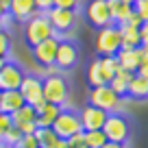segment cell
<instances>
[{"label":"cell","mask_w":148,"mask_h":148,"mask_svg":"<svg viewBox=\"0 0 148 148\" xmlns=\"http://www.w3.org/2000/svg\"><path fill=\"white\" fill-rule=\"evenodd\" d=\"M120 70L116 57H96L87 63L85 70V79H87L89 87H100V85H109V81L116 76Z\"/></svg>","instance_id":"6da1fadb"},{"label":"cell","mask_w":148,"mask_h":148,"mask_svg":"<svg viewBox=\"0 0 148 148\" xmlns=\"http://www.w3.org/2000/svg\"><path fill=\"white\" fill-rule=\"evenodd\" d=\"M87 100H89V105L102 109L105 113H122L126 98L118 96L109 85H100V87H92V89H89Z\"/></svg>","instance_id":"7a4b0ae2"},{"label":"cell","mask_w":148,"mask_h":148,"mask_svg":"<svg viewBox=\"0 0 148 148\" xmlns=\"http://www.w3.org/2000/svg\"><path fill=\"white\" fill-rule=\"evenodd\" d=\"M120 48H122V37H120V28L116 24H109V26L96 31L94 50L98 52V57H116Z\"/></svg>","instance_id":"3957f363"},{"label":"cell","mask_w":148,"mask_h":148,"mask_svg":"<svg viewBox=\"0 0 148 148\" xmlns=\"http://www.w3.org/2000/svg\"><path fill=\"white\" fill-rule=\"evenodd\" d=\"M44 87V100L48 105H59L61 109H65L70 96V85L65 81L63 74H55V76H44L42 79Z\"/></svg>","instance_id":"277c9868"},{"label":"cell","mask_w":148,"mask_h":148,"mask_svg":"<svg viewBox=\"0 0 148 148\" xmlns=\"http://www.w3.org/2000/svg\"><path fill=\"white\" fill-rule=\"evenodd\" d=\"M52 35H55V31H52L46 13H42V11H37L28 22H24V42L31 48L37 46V44H42L44 39H48Z\"/></svg>","instance_id":"5b68a950"},{"label":"cell","mask_w":148,"mask_h":148,"mask_svg":"<svg viewBox=\"0 0 148 148\" xmlns=\"http://www.w3.org/2000/svg\"><path fill=\"white\" fill-rule=\"evenodd\" d=\"M102 133H105L107 142L126 144L131 137V124L126 116H122V113H109L105 124H102Z\"/></svg>","instance_id":"8992f818"},{"label":"cell","mask_w":148,"mask_h":148,"mask_svg":"<svg viewBox=\"0 0 148 148\" xmlns=\"http://www.w3.org/2000/svg\"><path fill=\"white\" fill-rule=\"evenodd\" d=\"M20 94H22L24 102L31 105L35 111H39L46 100H44V87H42V79L35 74H24V81L20 85Z\"/></svg>","instance_id":"52a82bcc"},{"label":"cell","mask_w":148,"mask_h":148,"mask_svg":"<svg viewBox=\"0 0 148 148\" xmlns=\"http://www.w3.org/2000/svg\"><path fill=\"white\" fill-rule=\"evenodd\" d=\"M46 18H48V22H50L55 35H61V37H63V35H68V33L74 28L76 20H79V11L57 9V7H52L50 11H46Z\"/></svg>","instance_id":"ba28073f"},{"label":"cell","mask_w":148,"mask_h":148,"mask_svg":"<svg viewBox=\"0 0 148 148\" xmlns=\"http://www.w3.org/2000/svg\"><path fill=\"white\" fill-rule=\"evenodd\" d=\"M52 131H55L61 139H70L72 135L83 133V126H81L79 113H74L72 109H61L59 118H57L55 124H52Z\"/></svg>","instance_id":"9c48e42d"},{"label":"cell","mask_w":148,"mask_h":148,"mask_svg":"<svg viewBox=\"0 0 148 148\" xmlns=\"http://www.w3.org/2000/svg\"><path fill=\"white\" fill-rule=\"evenodd\" d=\"M63 37L61 35H52L48 39H44L42 44H37L33 46V59L37 63L42 65V68H48V65H55V59H57V50H59V44Z\"/></svg>","instance_id":"30bf717a"},{"label":"cell","mask_w":148,"mask_h":148,"mask_svg":"<svg viewBox=\"0 0 148 148\" xmlns=\"http://www.w3.org/2000/svg\"><path fill=\"white\" fill-rule=\"evenodd\" d=\"M85 18H87V22L96 31L113 24L111 22V13H109L107 0H87V5H85Z\"/></svg>","instance_id":"8fae6325"},{"label":"cell","mask_w":148,"mask_h":148,"mask_svg":"<svg viewBox=\"0 0 148 148\" xmlns=\"http://www.w3.org/2000/svg\"><path fill=\"white\" fill-rule=\"evenodd\" d=\"M24 81V70L15 61H7L0 70V92H9V89H20Z\"/></svg>","instance_id":"7c38bea8"},{"label":"cell","mask_w":148,"mask_h":148,"mask_svg":"<svg viewBox=\"0 0 148 148\" xmlns=\"http://www.w3.org/2000/svg\"><path fill=\"white\" fill-rule=\"evenodd\" d=\"M35 120H37V111L33 109L31 105H24V107H20L15 113H11V124L22 135H28V133H35L37 131Z\"/></svg>","instance_id":"4fadbf2b"},{"label":"cell","mask_w":148,"mask_h":148,"mask_svg":"<svg viewBox=\"0 0 148 148\" xmlns=\"http://www.w3.org/2000/svg\"><path fill=\"white\" fill-rule=\"evenodd\" d=\"M107 116H109V113H105L102 109L89 105V102L79 111V120H81L83 131H102V124H105Z\"/></svg>","instance_id":"5bb4252c"},{"label":"cell","mask_w":148,"mask_h":148,"mask_svg":"<svg viewBox=\"0 0 148 148\" xmlns=\"http://www.w3.org/2000/svg\"><path fill=\"white\" fill-rule=\"evenodd\" d=\"M76 63H79V48H76V44L70 42V39H61L55 65H59L61 72H65V70H72Z\"/></svg>","instance_id":"9a60e30c"},{"label":"cell","mask_w":148,"mask_h":148,"mask_svg":"<svg viewBox=\"0 0 148 148\" xmlns=\"http://www.w3.org/2000/svg\"><path fill=\"white\" fill-rule=\"evenodd\" d=\"M35 13H37L35 0H11V7H9L11 20L24 24V22H28V20H31Z\"/></svg>","instance_id":"2e32d148"},{"label":"cell","mask_w":148,"mask_h":148,"mask_svg":"<svg viewBox=\"0 0 148 148\" xmlns=\"http://www.w3.org/2000/svg\"><path fill=\"white\" fill-rule=\"evenodd\" d=\"M24 105H26V102H24L20 89H9V92H2V96H0V113L11 116V113H15V111H18L20 107H24Z\"/></svg>","instance_id":"e0dca14e"},{"label":"cell","mask_w":148,"mask_h":148,"mask_svg":"<svg viewBox=\"0 0 148 148\" xmlns=\"http://www.w3.org/2000/svg\"><path fill=\"white\" fill-rule=\"evenodd\" d=\"M107 5H109L111 22L116 24V26H122L129 20V15L133 13V5H129L124 0H107Z\"/></svg>","instance_id":"ac0fdd59"},{"label":"cell","mask_w":148,"mask_h":148,"mask_svg":"<svg viewBox=\"0 0 148 148\" xmlns=\"http://www.w3.org/2000/svg\"><path fill=\"white\" fill-rule=\"evenodd\" d=\"M118 65L129 72H137L139 68V48H120L116 55Z\"/></svg>","instance_id":"d6986e66"},{"label":"cell","mask_w":148,"mask_h":148,"mask_svg":"<svg viewBox=\"0 0 148 148\" xmlns=\"http://www.w3.org/2000/svg\"><path fill=\"white\" fill-rule=\"evenodd\" d=\"M35 137L39 142V148H68V142L61 139L52 129H37Z\"/></svg>","instance_id":"ffe728a7"},{"label":"cell","mask_w":148,"mask_h":148,"mask_svg":"<svg viewBox=\"0 0 148 148\" xmlns=\"http://www.w3.org/2000/svg\"><path fill=\"white\" fill-rule=\"evenodd\" d=\"M61 113V107L59 105H44L42 109L37 111V129H52V124H55V120L59 118Z\"/></svg>","instance_id":"44dd1931"},{"label":"cell","mask_w":148,"mask_h":148,"mask_svg":"<svg viewBox=\"0 0 148 148\" xmlns=\"http://www.w3.org/2000/svg\"><path fill=\"white\" fill-rule=\"evenodd\" d=\"M126 98H131V100H146L148 98V79L146 76L133 74V79H131V83H129Z\"/></svg>","instance_id":"7402d4cb"},{"label":"cell","mask_w":148,"mask_h":148,"mask_svg":"<svg viewBox=\"0 0 148 148\" xmlns=\"http://www.w3.org/2000/svg\"><path fill=\"white\" fill-rule=\"evenodd\" d=\"M133 74H135V72H129V70H122V68H120V70L116 72V76L109 81V87L113 89L118 96L126 98V92H129V83H131V79H133Z\"/></svg>","instance_id":"603a6c76"},{"label":"cell","mask_w":148,"mask_h":148,"mask_svg":"<svg viewBox=\"0 0 148 148\" xmlns=\"http://www.w3.org/2000/svg\"><path fill=\"white\" fill-rule=\"evenodd\" d=\"M120 28V37H122V48H139L142 46V37H139V28L122 24Z\"/></svg>","instance_id":"cb8c5ba5"},{"label":"cell","mask_w":148,"mask_h":148,"mask_svg":"<svg viewBox=\"0 0 148 148\" xmlns=\"http://www.w3.org/2000/svg\"><path fill=\"white\" fill-rule=\"evenodd\" d=\"M85 135V144H87V148H100L102 144L107 142L105 133L102 131H83Z\"/></svg>","instance_id":"d4e9b609"},{"label":"cell","mask_w":148,"mask_h":148,"mask_svg":"<svg viewBox=\"0 0 148 148\" xmlns=\"http://www.w3.org/2000/svg\"><path fill=\"white\" fill-rule=\"evenodd\" d=\"M20 139H22V133H20L15 126H11V129L5 133V137H2V144H7L9 148H15L20 144Z\"/></svg>","instance_id":"484cf974"},{"label":"cell","mask_w":148,"mask_h":148,"mask_svg":"<svg viewBox=\"0 0 148 148\" xmlns=\"http://www.w3.org/2000/svg\"><path fill=\"white\" fill-rule=\"evenodd\" d=\"M135 74H142V76L148 79V48L144 46H139V68Z\"/></svg>","instance_id":"4316f807"},{"label":"cell","mask_w":148,"mask_h":148,"mask_svg":"<svg viewBox=\"0 0 148 148\" xmlns=\"http://www.w3.org/2000/svg\"><path fill=\"white\" fill-rule=\"evenodd\" d=\"M11 52V35L9 31H0V57H9Z\"/></svg>","instance_id":"83f0119b"},{"label":"cell","mask_w":148,"mask_h":148,"mask_svg":"<svg viewBox=\"0 0 148 148\" xmlns=\"http://www.w3.org/2000/svg\"><path fill=\"white\" fill-rule=\"evenodd\" d=\"M83 5V0H55L57 9H70V11H79V7Z\"/></svg>","instance_id":"f1b7e54d"},{"label":"cell","mask_w":148,"mask_h":148,"mask_svg":"<svg viewBox=\"0 0 148 148\" xmlns=\"http://www.w3.org/2000/svg\"><path fill=\"white\" fill-rule=\"evenodd\" d=\"M133 11L142 18V22H148V0H137L133 5Z\"/></svg>","instance_id":"f546056e"},{"label":"cell","mask_w":148,"mask_h":148,"mask_svg":"<svg viewBox=\"0 0 148 148\" xmlns=\"http://www.w3.org/2000/svg\"><path fill=\"white\" fill-rule=\"evenodd\" d=\"M18 148H39V142H37L35 133H28V135H22V139H20Z\"/></svg>","instance_id":"4dcf8cb0"},{"label":"cell","mask_w":148,"mask_h":148,"mask_svg":"<svg viewBox=\"0 0 148 148\" xmlns=\"http://www.w3.org/2000/svg\"><path fill=\"white\" fill-rule=\"evenodd\" d=\"M65 142H68V148H87V144H85V135H83V133L72 135V137L65 139Z\"/></svg>","instance_id":"1f68e13d"},{"label":"cell","mask_w":148,"mask_h":148,"mask_svg":"<svg viewBox=\"0 0 148 148\" xmlns=\"http://www.w3.org/2000/svg\"><path fill=\"white\" fill-rule=\"evenodd\" d=\"M11 126H13V124H11V116H7V113H0V133L5 135L7 131L11 129Z\"/></svg>","instance_id":"d6a6232c"},{"label":"cell","mask_w":148,"mask_h":148,"mask_svg":"<svg viewBox=\"0 0 148 148\" xmlns=\"http://www.w3.org/2000/svg\"><path fill=\"white\" fill-rule=\"evenodd\" d=\"M35 5H37V11L46 13V11H50L55 7V0H35Z\"/></svg>","instance_id":"836d02e7"},{"label":"cell","mask_w":148,"mask_h":148,"mask_svg":"<svg viewBox=\"0 0 148 148\" xmlns=\"http://www.w3.org/2000/svg\"><path fill=\"white\" fill-rule=\"evenodd\" d=\"M124 24H129V26H135V28H139V26H142L144 22H142V18H139V15H137V13L133 11V13L129 15V20H126Z\"/></svg>","instance_id":"e575fe53"},{"label":"cell","mask_w":148,"mask_h":148,"mask_svg":"<svg viewBox=\"0 0 148 148\" xmlns=\"http://www.w3.org/2000/svg\"><path fill=\"white\" fill-rule=\"evenodd\" d=\"M139 37H142V46L148 48V22H144L139 26Z\"/></svg>","instance_id":"d590c367"},{"label":"cell","mask_w":148,"mask_h":148,"mask_svg":"<svg viewBox=\"0 0 148 148\" xmlns=\"http://www.w3.org/2000/svg\"><path fill=\"white\" fill-rule=\"evenodd\" d=\"M44 76H55V74H61V70H59V65H48V68H44Z\"/></svg>","instance_id":"8d00e7d4"},{"label":"cell","mask_w":148,"mask_h":148,"mask_svg":"<svg viewBox=\"0 0 148 148\" xmlns=\"http://www.w3.org/2000/svg\"><path fill=\"white\" fill-rule=\"evenodd\" d=\"M100 148H129L126 144H118V142H105Z\"/></svg>","instance_id":"74e56055"},{"label":"cell","mask_w":148,"mask_h":148,"mask_svg":"<svg viewBox=\"0 0 148 148\" xmlns=\"http://www.w3.org/2000/svg\"><path fill=\"white\" fill-rule=\"evenodd\" d=\"M0 7L5 11H9V7H11V0H0Z\"/></svg>","instance_id":"f35d334b"},{"label":"cell","mask_w":148,"mask_h":148,"mask_svg":"<svg viewBox=\"0 0 148 148\" xmlns=\"http://www.w3.org/2000/svg\"><path fill=\"white\" fill-rule=\"evenodd\" d=\"M7 61H9V57H0V70H2V65H5Z\"/></svg>","instance_id":"ab89813d"},{"label":"cell","mask_w":148,"mask_h":148,"mask_svg":"<svg viewBox=\"0 0 148 148\" xmlns=\"http://www.w3.org/2000/svg\"><path fill=\"white\" fill-rule=\"evenodd\" d=\"M7 13H9V11H5V9H2V7H0V22H2V18H5Z\"/></svg>","instance_id":"60d3db41"},{"label":"cell","mask_w":148,"mask_h":148,"mask_svg":"<svg viewBox=\"0 0 148 148\" xmlns=\"http://www.w3.org/2000/svg\"><path fill=\"white\" fill-rule=\"evenodd\" d=\"M124 2H129V5H135V2H137V0H124Z\"/></svg>","instance_id":"b9f144b4"},{"label":"cell","mask_w":148,"mask_h":148,"mask_svg":"<svg viewBox=\"0 0 148 148\" xmlns=\"http://www.w3.org/2000/svg\"><path fill=\"white\" fill-rule=\"evenodd\" d=\"M0 31H7V28H5V24H2V22H0Z\"/></svg>","instance_id":"7bdbcfd3"},{"label":"cell","mask_w":148,"mask_h":148,"mask_svg":"<svg viewBox=\"0 0 148 148\" xmlns=\"http://www.w3.org/2000/svg\"><path fill=\"white\" fill-rule=\"evenodd\" d=\"M0 148H9V146H7V144H2V142H0Z\"/></svg>","instance_id":"ee69618b"},{"label":"cell","mask_w":148,"mask_h":148,"mask_svg":"<svg viewBox=\"0 0 148 148\" xmlns=\"http://www.w3.org/2000/svg\"><path fill=\"white\" fill-rule=\"evenodd\" d=\"M0 96H2V92H0Z\"/></svg>","instance_id":"f6af8a7d"},{"label":"cell","mask_w":148,"mask_h":148,"mask_svg":"<svg viewBox=\"0 0 148 148\" xmlns=\"http://www.w3.org/2000/svg\"><path fill=\"white\" fill-rule=\"evenodd\" d=\"M15 148H18V146H15Z\"/></svg>","instance_id":"bcb514c9"}]
</instances>
